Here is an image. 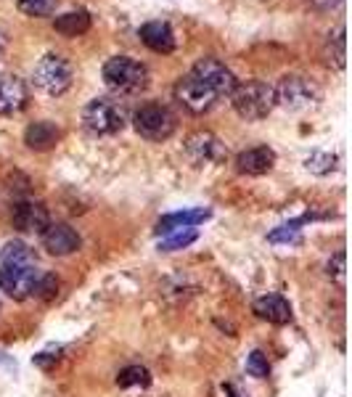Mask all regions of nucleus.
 Instances as JSON below:
<instances>
[{"instance_id": "nucleus-12", "label": "nucleus", "mask_w": 352, "mask_h": 397, "mask_svg": "<svg viewBox=\"0 0 352 397\" xmlns=\"http://www.w3.org/2000/svg\"><path fill=\"white\" fill-rule=\"evenodd\" d=\"M40 236H42V247H45V252L53 255V257H67V255H72V252H77L82 244L80 236H77V230L69 228L67 223H50Z\"/></svg>"}, {"instance_id": "nucleus-4", "label": "nucleus", "mask_w": 352, "mask_h": 397, "mask_svg": "<svg viewBox=\"0 0 352 397\" xmlns=\"http://www.w3.org/2000/svg\"><path fill=\"white\" fill-rule=\"evenodd\" d=\"M321 90L312 79L302 74H286L276 88V104H281L286 111H307L318 106Z\"/></svg>"}, {"instance_id": "nucleus-29", "label": "nucleus", "mask_w": 352, "mask_h": 397, "mask_svg": "<svg viewBox=\"0 0 352 397\" xmlns=\"http://www.w3.org/2000/svg\"><path fill=\"white\" fill-rule=\"evenodd\" d=\"M0 61H3V50H0Z\"/></svg>"}, {"instance_id": "nucleus-21", "label": "nucleus", "mask_w": 352, "mask_h": 397, "mask_svg": "<svg viewBox=\"0 0 352 397\" xmlns=\"http://www.w3.org/2000/svg\"><path fill=\"white\" fill-rule=\"evenodd\" d=\"M21 13H27L32 19H42V16H53L59 0H16Z\"/></svg>"}, {"instance_id": "nucleus-9", "label": "nucleus", "mask_w": 352, "mask_h": 397, "mask_svg": "<svg viewBox=\"0 0 352 397\" xmlns=\"http://www.w3.org/2000/svg\"><path fill=\"white\" fill-rule=\"evenodd\" d=\"M175 99L181 101V106L191 111V114H204V111H210L215 106V93L210 88H204L199 79L193 77V74H186V77L178 79V85H175Z\"/></svg>"}, {"instance_id": "nucleus-2", "label": "nucleus", "mask_w": 352, "mask_h": 397, "mask_svg": "<svg viewBox=\"0 0 352 397\" xmlns=\"http://www.w3.org/2000/svg\"><path fill=\"white\" fill-rule=\"evenodd\" d=\"M103 82L120 96H135L149 85V69L130 56H114L103 64Z\"/></svg>"}, {"instance_id": "nucleus-18", "label": "nucleus", "mask_w": 352, "mask_h": 397, "mask_svg": "<svg viewBox=\"0 0 352 397\" xmlns=\"http://www.w3.org/2000/svg\"><path fill=\"white\" fill-rule=\"evenodd\" d=\"M212 218V209H186V212H172V215H164V218L157 223V233H175L181 228H196L199 223Z\"/></svg>"}, {"instance_id": "nucleus-28", "label": "nucleus", "mask_w": 352, "mask_h": 397, "mask_svg": "<svg viewBox=\"0 0 352 397\" xmlns=\"http://www.w3.org/2000/svg\"><path fill=\"white\" fill-rule=\"evenodd\" d=\"M246 371H249L254 379H268V376H271V366H268V357L262 355L260 350H254V352L246 357Z\"/></svg>"}, {"instance_id": "nucleus-3", "label": "nucleus", "mask_w": 352, "mask_h": 397, "mask_svg": "<svg viewBox=\"0 0 352 397\" xmlns=\"http://www.w3.org/2000/svg\"><path fill=\"white\" fill-rule=\"evenodd\" d=\"M32 82H35V88H40L42 93H48V96H64L67 90L72 88V82H74V72H72V64L64 56L59 53H48V56H42L38 64H35V69H32Z\"/></svg>"}, {"instance_id": "nucleus-23", "label": "nucleus", "mask_w": 352, "mask_h": 397, "mask_svg": "<svg viewBox=\"0 0 352 397\" xmlns=\"http://www.w3.org/2000/svg\"><path fill=\"white\" fill-rule=\"evenodd\" d=\"M305 167L315 172V175H329L336 169V157L334 154H326V151H315L310 157L305 159Z\"/></svg>"}, {"instance_id": "nucleus-16", "label": "nucleus", "mask_w": 352, "mask_h": 397, "mask_svg": "<svg viewBox=\"0 0 352 397\" xmlns=\"http://www.w3.org/2000/svg\"><path fill=\"white\" fill-rule=\"evenodd\" d=\"M61 140V128L56 122L40 119V122H32L30 128L24 130V143L32 151H50Z\"/></svg>"}, {"instance_id": "nucleus-25", "label": "nucleus", "mask_w": 352, "mask_h": 397, "mask_svg": "<svg viewBox=\"0 0 352 397\" xmlns=\"http://www.w3.org/2000/svg\"><path fill=\"white\" fill-rule=\"evenodd\" d=\"M59 294V278L50 276V273H42L40 278H38V284H35V291H32V297L38 299H53Z\"/></svg>"}, {"instance_id": "nucleus-5", "label": "nucleus", "mask_w": 352, "mask_h": 397, "mask_svg": "<svg viewBox=\"0 0 352 397\" xmlns=\"http://www.w3.org/2000/svg\"><path fill=\"white\" fill-rule=\"evenodd\" d=\"M82 125L93 135H114L125 128V109L114 99H93L82 109Z\"/></svg>"}, {"instance_id": "nucleus-22", "label": "nucleus", "mask_w": 352, "mask_h": 397, "mask_svg": "<svg viewBox=\"0 0 352 397\" xmlns=\"http://www.w3.org/2000/svg\"><path fill=\"white\" fill-rule=\"evenodd\" d=\"M117 384L120 387H149L151 384V374L143 366H127L125 371H120L117 376Z\"/></svg>"}, {"instance_id": "nucleus-6", "label": "nucleus", "mask_w": 352, "mask_h": 397, "mask_svg": "<svg viewBox=\"0 0 352 397\" xmlns=\"http://www.w3.org/2000/svg\"><path fill=\"white\" fill-rule=\"evenodd\" d=\"M132 125L138 130V135L146 140H167L178 128V119L167 106L161 104H143L141 109L132 114Z\"/></svg>"}, {"instance_id": "nucleus-24", "label": "nucleus", "mask_w": 352, "mask_h": 397, "mask_svg": "<svg viewBox=\"0 0 352 397\" xmlns=\"http://www.w3.org/2000/svg\"><path fill=\"white\" fill-rule=\"evenodd\" d=\"M326 56H329V64H334L336 69H342L344 67V30L339 27V30L334 32V38L329 35V43H326Z\"/></svg>"}, {"instance_id": "nucleus-11", "label": "nucleus", "mask_w": 352, "mask_h": 397, "mask_svg": "<svg viewBox=\"0 0 352 397\" xmlns=\"http://www.w3.org/2000/svg\"><path fill=\"white\" fill-rule=\"evenodd\" d=\"M11 223H13V228L24 230V233H42L50 225V218L48 209L40 201L21 198L11 207Z\"/></svg>"}, {"instance_id": "nucleus-10", "label": "nucleus", "mask_w": 352, "mask_h": 397, "mask_svg": "<svg viewBox=\"0 0 352 397\" xmlns=\"http://www.w3.org/2000/svg\"><path fill=\"white\" fill-rule=\"evenodd\" d=\"M186 157L191 159L193 164H217L225 162L228 151L220 138H215L212 133H193L191 138L186 140Z\"/></svg>"}, {"instance_id": "nucleus-27", "label": "nucleus", "mask_w": 352, "mask_h": 397, "mask_svg": "<svg viewBox=\"0 0 352 397\" xmlns=\"http://www.w3.org/2000/svg\"><path fill=\"white\" fill-rule=\"evenodd\" d=\"M302 223H305V218L294 220V223H286V225L273 230L268 238H271L273 244H281V241H286V244H297V241H300V225Z\"/></svg>"}, {"instance_id": "nucleus-8", "label": "nucleus", "mask_w": 352, "mask_h": 397, "mask_svg": "<svg viewBox=\"0 0 352 397\" xmlns=\"http://www.w3.org/2000/svg\"><path fill=\"white\" fill-rule=\"evenodd\" d=\"M42 276V270L35 268V262L30 265H0V291H6L11 299H27L35 291L38 278Z\"/></svg>"}, {"instance_id": "nucleus-15", "label": "nucleus", "mask_w": 352, "mask_h": 397, "mask_svg": "<svg viewBox=\"0 0 352 397\" xmlns=\"http://www.w3.org/2000/svg\"><path fill=\"white\" fill-rule=\"evenodd\" d=\"M138 38L154 53H172L175 50V32H172L167 21H149V24H143L141 30H138Z\"/></svg>"}, {"instance_id": "nucleus-1", "label": "nucleus", "mask_w": 352, "mask_h": 397, "mask_svg": "<svg viewBox=\"0 0 352 397\" xmlns=\"http://www.w3.org/2000/svg\"><path fill=\"white\" fill-rule=\"evenodd\" d=\"M231 104L242 119L257 122L276 109V88L262 79H246L236 85V90L231 93Z\"/></svg>"}, {"instance_id": "nucleus-17", "label": "nucleus", "mask_w": 352, "mask_h": 397, "mask_svg": "<svg viewBox=\"0 0 352 397\" xmlns=\"http://www.w3.org/2000/svg\"><path fill=\"white\" fill-rule=\"evenodd\" d=\"M254 313L276 326H283L292 320V305L281 297V294H265V297L254 299Z\"/></svg>"}, {"instance_id": "nucleus-13", "label": "nucleus", "mask_w": 352, "mask_h": 397, "mask_svg": "<svg viewBox=\"0 0 352 397\" xmlns=\"http://www.w3.org/2000/svg\"><path fill=\"white\" fill-rule=\"evenodd\" d=\"M30 104V90L24 79L6 74L0 77V114H19Z\"/></svg>"}, {"instance_id": "nucleus-26", "label": "nucleus", "mask_w": 352, "mask_h": 397, "mask_svg": "<svg viewBox=\"0 0 352 397\" xmlns=\"http://www.w3.org/2000/svg\"><path fill=\"white\" fill-rule=\"evenodd\" d=\"M199 238V233L193 228H186V230H181V233H175L172 238H164L159 244V252H175V249H186L188 244H193Z\"/></svg>"}, {"instance_id": "nucleus-19", "label": "nucleus", "mask_w": 352, "mask_h": 397, "mask_svg": "<svg viewBox=\"0 0 352 397\" xmlns=\"http://www.w3.org/2000/svg\"><path fill=\"white\" fill-rule=\"evenodd\" d=\"M53 27H56V32L64 35V38H77V35H85V32L91 30V13L85 9L67 11V13L56 16Z\"/></svg>"}, {"instance_id": "nucleus-7", "label": "nucleus", "mask_w": 352, "mask_h": 397, "mask_svg": "<svg viewBox=\"0 0 352 397\" xmlns=\"http://www.w3.org/2000/svg\"><path fill=\"white\" fill-rule=\"evenodd\" d=\"M191 74L199 79L204 88H210L212 93H215V99L231 96L233 90H236V85H239L236 74H233V72L228 69V67H225L222 61L212 59V56L196 61V67H193Z\"/></svg>"}, {"instance_id": "nucleus-20", "label": "nucleus", "mask_w": 352, "mask_h": 397, "mask_svg": "<svg viewBox=\"0 0 352 397\" xmlns=\"http://www.w3.org/2000/svg\"><path fill=\"white\" fill-rule=\"evenodd\" d=\"M32 252L24 241H8L0 249V265H30Z\"/></svg>"}, {"instance_id": "nucleus-14", "label": "nucleus", "mask_w": 352, "mask_h": 397, "mask_svg": "<svg viewBox=\"0 0 352 397\" xmlns=\"http://www.w3.org/2000/svg\"><path fill=\"white\" fill-rule=\"evenodd\" d=\"M273 164H276V151L271 146H254V149H246L236 157V169L242 175H251V178L271 172Z\"/></svg>"}]
</instances>
